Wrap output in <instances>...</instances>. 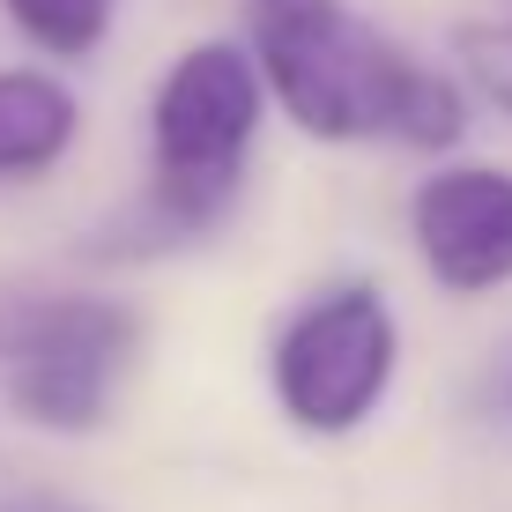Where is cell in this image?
<instances>
[{"instance_id": "obj_1", "label": "cell", "mask_w": 512, "mask_h": 512, "mask_svg": "<svg viewBox=\"0 0 512 512\" xmlns=\"http://www.w3.org/2000/svg\"><path fill=\"white\" fill-rule=\"evenodd\" d=\"M260 82L312 141H386V149H453L468 104L438 67L401 52L349 0H245Z\"/></svg>"}, {"instance_id": "obj_2", "label": "cell", "mask_w": 512, "mask_h": 512, "mask_svg": "<svg viewBox=\"0 0 512 512\" xmlns=\"http://www.w3.org/2000/svg\"><path fill=\"white\" fill-rule=\"evenodd\" d=\"M260 104H268L260 60H245L238 45L208 38L171 60L149 97V186L134 208L141 245H186L231 216L253 164Z\"/></svg>"}, {"instance_id": "obj_3", "label": "cell", "mask_w": 512, "mask_h": 512, "mask_svg": "<svg viewBox=\"0 0 512 512\" xmlns=\"http://www.w3.org/2000/svg\"><path fill=\"white\" fill-rule=\"evenodd\" d=\"M141 349V320L119 297L0 290V394L45 431H97Z\"/></svg>"}, {"instance_id": "obj_4", "label": "cell", "mask_w": 512, "mask_h": 512, "mask_svg": "<svg viewBox=\"0 0 512 512\" xmlns=\"http://www.w3.org/2000/svg\"><path fill=\"white\" fill-rule=\"evenodd\" d=\"M401 357V327L379 282H342V290L312 297L275 342V401L297 431L312 438H342L386 401Z\"/></svg>"}, {"instance_id": "obj_5", "label": "cell", "mask_w": 512, "mask_h": 512, "mask_svg": "<svg viewBox=\"0 0 512 512\" xmlns=\"http://www.w3.org/2000/svg\"><path fill=\"white\" fill-rule=\"evenodd\" d=\"M416 253L438 290L483 297L512 282V171L505 164H446L409 201Z\"/></svg>"}, {"instance_id": "obj_6", "label": "cell", "mask_w": 512, "mask_h": 512, "mask_svg": "<svg viewBox=\"0 0 512 512\" xmlns=\"http://www.w3.org/2000/svg\"><path fill=\"white\" fill-rule=\"evenodd\" d=\"M82 104L67 82H52L45 67H0V186L45 179L67 149H75Z\"/></svg>"}, {"instance_id": "obj_7", "label": "cell", "mask_w": 512, "mask_h": 512, "mask_svg": "<svg viewBox=\"0 0 512 512\" xmlns=\"http://www.w3.org/2000/svg\"><path fill=\"white\" fill-rule=\"evenodd\" d=\"M0 8H8V23L38 52H52V60H90L112 38L119 0H0Z\"/></svg>"}, {"instance_id": "obj_8", "label": "cell", "mask_w": 512, "mask_h": 512, "mask_svg": "<svg viewBox=\"0 0 512 512\" xmlns=\"http://www.w3.org/2000/svg\"><path fill=\"white\" fill-rule=\"evenodd\" d=\"M453 60H461L468 90L490 112L512 119V23H461L453 30Z\"/></svg>"}, {"instance_id": "obj_9", "label": "cell", "mask_w": 512, "mask_h": 512, "mask_svg": "<svg viewBox=\"0 0 512 512\" xmlns=\"http://www.w3.org/2000/svg\"><path fill=\"white\" fill-rule=\"evenodd\" d=\"M0 512H90V505L52 498V490H0Z\"/></svg>"}]
</instances>
